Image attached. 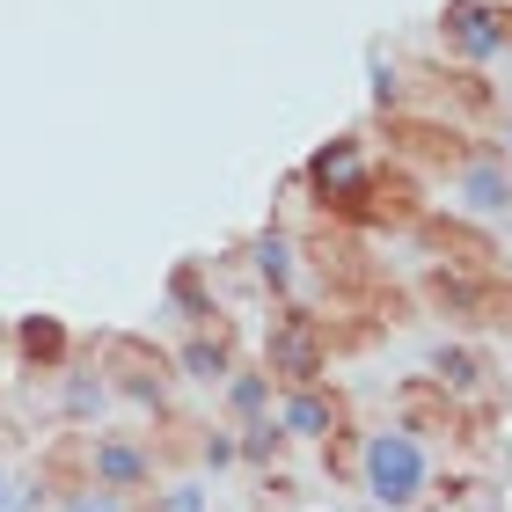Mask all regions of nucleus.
<instances>
[{"mask_svg":"<svg viewBox=\"0 0 512 512\" xmlns=\"http://www.w3.org/2000/svg\"><path fill=\"white\" fill-rule=\"evenodd\" d=\"M454 205L469 220H512V169H505V154H461L454 161Z\"/></svg>","mask_w":512,"mask_h":512,"instance_id":"6","label":"nucleus"},{"mask_svg":"<svg viewBox=\"0 0 512 512\" xmlns=\"http://www.w3.org/2000/svg\"><path fill=\"white\" fill-rule=\"evenodd\" d=\"M15 352L30 359V366H44V374H59V366L74 359V337H66L59 315H22L15 322Z\"/></svg>","mask_w":512,"mask_h":512,"instance_id":"11","label":"nucleus"},{"mask_svg":"<svg viewBox=\"0 0 512 512\" xmlns=\"http://www.w3.org/2000/svg\"><path fill=\"white\" fill-rule=\"evenodd\" d=\"M439 44L461 66H491L512 52V8L505 0H447L439 8Z\"/></svg>","mask_w":512,"mask_h":512,"instance_id":"4","label":"nucleus"},{"mask_svg":"<svg viewBox=\"0 0 512 512\" xmlns=\"http://www.w3.org/2000/svg\"><path fill=\"white\" fill-rule=\"evenodd\" d=\"M88 483H103V491H118V498L147 491L154 483V447H139V439H125V432L88 439Z\"/></svg>","mask_w":512,"mask_h":512,"instance_id":"7","label":"nucleus"},{"mask_svg":"<svg viewBox=\"0 0 512 512\" xmlns=\"http://www.w3.org/2000/svg\"><path fill=\"white\" fill-rule=\"evenodd\" d=\"M278 425H286V439H308V447H337L344 439V395L330 381L315 388H278Z\"/></svg>","mask_w":512,"mask_h":512,"instance_id":"5","label":"nucleus"},{"mask_svg":"<svg viewBox=\"0 0 512 512\" xmlns=\"http://www.w3.org/2000/svg\"><path fill=\"white\" fill-rule=\"evenodd\" d=\"M483 381H491V359L469 352V344H439V352H432V388H447V395H476Z\"/></svg>","mask_w":512,"mask_h":512,"instance_id":"15","label":"nucleus"},{"mask_svg":"<svg viewBox=\"0 0 512 512\" xmlns=\"http://www.w3.org/2000/svg\"><path fill=\"white\" fill-rule=\"evenodd\" d=\"M264 374L278 388L330 381V330H322V315H308V308L271 315V330H264Z\"/></svg>","mask_w":512,"mask_h":512,"instance_id":"3","label":"nucleus"},{"mask_svg":"<svg viewBox=\"0 0 512 512\" xmlns=\"http://www.w3.org/2000/svg\"><path fill=\"white\" fill-rule=\"evenodd\" d=\"M198 454H205V469H227V461H242V454H235V432H205Z\"/></svg>","mask_w":512,"mask_h":512,"instance_id":"22","label":"nucleus"},{"mask_svg":"<svg viewBox=\"0 0 512 512\" xmlns=\"http://www.w3.org/2000/svg\"><path fill=\"white\" fill-rule=\"evenodd\" d=\"M425 300L439 315H454V322H498V286H491V271H432L425 278Z\"/></svg>","mask_w":512,"mask_h":512,"instance_id":"9","label":"nucleus"},{"mask_svg":"<svg viewBox=\"0 0 512 512\" xmlns=\"http://www.w3.org/2000/svg\"><path fill=\"white\" fill-rule=\"evenodd\" d=\"M249 271L264 278L271 293H293V278H300V242L286 235V227H256V235H249Z\"/></svg>","mask_w":512,"mask_h":512,"instance_id":"10","label":"nucleus"},{"mask_svg":"<svg viewBox=\"0 0 512 512\" xmlns=\"http://www.w3.org/2000/svg\"><path fill=\"white\" fill-rule=\"evenodd\" d=\"M176 366H183L191 381L213 388V381L235 374V344H227V330H191V337H183V352H176Z\"/></svg>","mask_w":512,"mask_h":512,"instance_id":"13","label":"nucleus"},{"mask_svg":"<svg viewBox=\"0 0 512 512\" xmlns=\"http://www.w3.org/2000/svg\"><path fill=\"white\" fill-rule=\"evenodd\" d=\"M103 403H110V374H103V366H74V359H66L59 366V410L74 417V425H88Z\"/></svg>","mask_w":512,"mask_h":512,"instance_id":"14","label":"nucleus"},{"mask_svg":"<svg viewBox=\"0 0 512 512\" xmlns=\"http://www.w3.org/2000/svg\"><path fill=\"white\" fill-rule=\"evenodd\" d=\"M147 512H205V491H198V483H169Z\"/></svg>","mask_w":512,"mask_h":512,"instance_id":"20","label":"nucleus"},{"mask_svg":"<svg viewBox=\"0 0 512 512\" xmlns=\"http://www.w3.org/2000/svg\"><path fill=\"white\" fill-rule=\"evenodd\" d=\"M505 169H512V118H505Z\"/></svg>","mask_w":512,"mask_h":512,"instance_id":"24","label":"nucleus"},{"mask_svg":"<svg viewBox=\"0 0 512 512\" xmlns=\"http://www.w3.org/2000/svg\"><path fill=\"white\" fill-rule=\"evenodd\" d=\"M359 483L381 512H417L432 491V447L410 425H374L359 447Z\"/></svg>","mask_w":512,"mask_h":512,"instance_id":"1","label":"nucleus"},{"mask_svg":"<svg viewBox=\"0 0 512 512\" xmlns=\"http://www.w3.org/2000/svg\"><path fill=\"white\" fill-rule=\"evenodd\" d=\"M220 388H227V417H235V425H249V417H271V388H278V381L264 374V366H235Z\"/></svg>","mask_w":512,"mask_h":512,"instance_id":"17","label":"nucleus"},{"mask_svg":"<svg viewBox=\"0 0 512 512\" xmlns=\"http://www.w3.org/2000/svg\"><path fill=\"white\" fill-rule=\"evenodd\" d=\"M235 454L249 469H271V461L286 454V425H278V417H249V425H235Z\"/></svg>","mask_w":512,"mask_h":512,"instance_id":"18","label":"nucleus"},{"mask_svg":"<svg viewBox=\"0 0 512 512\" xmlns=\"http://www.w3.org/2000/svg\"><path fill=\"white\" fill-rule=\"evenodd\" d=\"M103 359L118 366V395H132L139 410H161V395H169V359L161 352H147L139 337H103Z\"/></svg>","mask_w":512,"mask_h":512,"instance_id":"8","label":"nucleus"},{"mask_svg":"<svg viewBox=\"0 0 512 512\" xmlns=\"http://www.w3.org/2000/svg\"><path fill=\"white\" fill-rule=\"evenodd\" d=\"M374 103H381V110H403V81H395L388 59H374Z\"/></svg>","mask_w":512,"mask_h":512,"instance_id":"21","label":"nucleus"},{"mask_svg":"<svg viewBox=\"0 0 512 512\" xmlns=\"http://www.w3.org/2000/svg\"><path fill=\"white\" fill-rule=\"evenodd\" d=\"M300 183H308V198H315L330 220H374L381 169L366 161V139H359V132L322 139V147L308 154V169H300Z\"/></svg>","mask_w":512,"mask_h":512,"instance_id":"2","label":"nucleus"},{"mask_svg":"<svg viewBox=\"0 0 512 512\" xmlns=\"http://www.w3.org/2000/svg\"><path fill=\"white\" fill-rule=\"evenodd\" d=\"M15 505V491H8V469H0V512H8Z\"/></svg>","mask_w":512,"mask_h":512,"instance_id":"23","label":"nucleus"},{"mask_svg":"<svg viewBox=\"0 0 512 512\" xmlns=\"http://www.w3.org/2000/svg\"><path fill=\"white\" fill-rule=\"evenodd\" d=\"M66 512H125V498L103 491V483H88V491H66Z\"/></svg>","mask_w":512,"mask_h":512,"instance_id":"19","label":"nucleus"},{"mask_svg":"<svg viewBox=\"0 0 512 512\" xmlns=\"http://www.w3.org/2000/svg\"><path fill=\"white\" fill-rule=\"evenodd\" d=\"M395 425H410V432H454L461 425V403L447 388H432V374H425V381L403 388V417H395Z\"/></svg>","mask_w":512,"mask_h":512,"instance_id":"12","label":"nucleus"},{"mask_svg":"<svg viewBox=\"0 0 512 512\" xmlns=\"http://www.w3.org/2000/svg\"><path fill=\"white\" fill-rule=\"evenodd\" d=\"M169 315H183V322H191V330H213V286H205V271L198 264H176L169 271Z\"/></svg>","mask_w":512,"mask_h":512,"instance_id":"16","label":"nucleus"}]
</instances>
